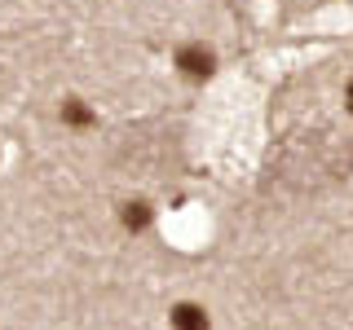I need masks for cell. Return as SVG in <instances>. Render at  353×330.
<instances>
[{
  "instance_id": "277c9868",
  "label": "cell",
  "mask_w": 353,
  "mask_h": 330,
  "mask_svg": "<svg viewBox=\"0 0 353 330\" xmlns=\"http://www.w3.org/2000/svg\"><path fill=\"white\" fill-rule=\"evenodd\" d=\"M150 225V207L146 203H124V229H146Z\"/></svg>"
},
{
  "instance_id": "6da1fadb",
  "label": "cell",
  "mask_w": 353,
  "mask_h": 330,
  "mask_svg": "<svg viewBox=\"0 0 353 330\" xmlns=\"http://www.w3.org/2000/svg\"><path fill=\"white\" fill-rule=\"evenodd\" d=\"M176 66H181V75H190V80H208L212 75V49H203V44H185V49H176Z\"/></svg>"
},
{
  "instance_id": "5b68a950",
  "label": "cell",
  "mask_w": 353,
  "mask_h": 330,
  "mask_svg": "<svg viewBox=\"0 0 353 330\" xmlns=\"http://www.w3.org/2000/svg\"><path fill=\"white\" fill-rule=\"evenodd\" d=\"M345 102H349V115H353V84H349V93H345Z\"/></svg>"
},
{
  "instance_id": "7a4b0ae2",
  "label": "cell",
  "mask_w": 353,
  "mask_h": 330,
  "mask_svg": "<svg viewBox=\"0 0 353 330\" xmlns=\"http://www.w3.org/2000/svg\"><path fill=\"white\" fill-rule=\"evenodd\" d=\"M172 330H208V313L199 304H176L172 308Z\"/></svg>"
},
{
  "instance_id": "3957f363",
  "label": "cell",
  "mask_w": 353,
  "mask_h": 330,
  "mask_svg": "<svg viewBox=\"0 0 353 330\" xmlns=\"http://www.w3.org/2000/svg\"><path fill=\"white\" fill-rule=\"evenodd\" d=\"M62 124H71V128H88V124H93V110H88L80 97H71V102H62Z\"/></svg>"
}]
</instances>
